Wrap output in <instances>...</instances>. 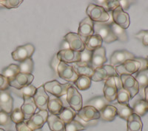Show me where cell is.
Returning <instances> with one entry per match:
<instances>
[{
  "label": "cell",
  "instance_id": "cell-1",
  "mask_svg": "<svg viewBox=\"0 0 148 131\" xmlns=\"http://www.w3.org/2000/svg\"><path fill=\"white\" fill-rule=\"evenodd\" d=\"M86 14L88 15V17H89L93 22L108 23L110 22V13L99 5L90 4L87 7Z\"/></svg>",
  "mask_w": 148,
  "mask_h": 131
},
{
  "label": "cell",
  "instance_id": "cell-2",
  "mask_svg": "<svg viewBox=\"0 0 148 131\" xmlns=\"http://www.w3.org/2000/svg\"><path fill=\"white\" fill-rule=\"evenodd\" d=\"M141 67V62L138 58H135L133 60H129L124 63L115 67L116 72L119 76L122 74L132 75L134 73L138 72Z\"/></svg>",
  "mask_w": 148,
  "mask_h": 131
},
{
  "label": "cell",
  "instance_id": "cell-3",
  "mask_svg": "<svg viewBox=\"0 0 148 131\" xmlns=\"http://www.w3.org/2000/svg\"><path fill=\"white\" fill-rule=\"evenodd\" d=\"M94 34L99 35L103 42L110 44L117 41L116 37L113 35L108 23H94Z\"/></svg>",
  "mask_w": 148,
  "mask_h": 131
},
{
  "label": "cell",
  "instance_id": "cell-4",
  "mask_svg": "<svg viewBox=\"0 0 148 131\" xmlns=\"http://www.w3.org/2000/svg\"><path fill=\"white\" fill-rule=\"evenodd\" d=\"M118 74L116 72L115 67L110 65H104L101 67L94 69V73L91 77V80L94 82L107 80L110 77H117Z\"/></svg>",
  "mask_w": 148,
  "mask_h": 131
},
{
  "label": "cell",
  "instance_id": "cell-5",
  "mask_svg": "<svg viewBox=\"0 0 148 131\" xmlns=\"http://www.w3.org/2000/svg\"><path fill=\"white\" fill-rule=\"evenodd\" d=\"M67 102L73 110L78 112L82 108V97L75 86L71 85L67 89Z\"/></svg>",
  "mask_w": 148,
  "mask_h": 131
},
{
  "label": "cell",
  "instance_id": "cell-6",
  "mask_svg": "<svg viewBox=\"0 0 148 131\" xmlns=\"http://www.w3.org/2000/svg\"><path fill=\"white\" fill-rule=\"evenodd\" d=\"M43 86L46 91L52 94L53 96L59 98L67 94V89L71 85L69 83L62 84L57 80H53L46 82Z\"/></svg>",
  "mask_w": 148,
  "mask_h": 131
},
{
  "label": "cell",
  "instance_id": "cell-7",
  "mask_svg": "<svg viewBox=\"0 0 148 131\" xmlns=\"http://www.w3.org/2000/svg\"><path fill=\"white\" fill-rule=\"evenodd\" d=\"M48 116L49 112L47 110L46 111L39 110L34 116H31V118L27 120L26 123L33 131H36L42 128L44 124L47 122Z\"/></svg>",
  "mask_w": 148,
  "mask_h": 131
},
{
  "label": "cell",
  "instance_id": "cell-8",
  "mask_svg": "<svg viewBox=\"0 0 148 131\" xmlns=\"http://www.w3.org/2000/svg\"><path fill=\"white\" fill-rule=\"evenodd\" d=\"M34 52H35L34 46L31 44H27L25 45L17 47L16 49L12 52L11 55L14 61L22 63L32 57Z\"/></svg>",
  "mask_w": 148,
  "mask_h": 131
},
{
  "label": "cell",
  "instance_id": "cell-9",
  "mask_svg": "<svg viewBox=\"0 0 148 131\" xmlns=\"http://www.w3.org/2000/svg\"><path fill=\"white\" fill-rule=\"evenodd\" d=\"M119 77L123 88L130 95V99L134 98L139 93V86L136 78L132 75H126V74L120 75Z\"/></svg>",
  "mask_w": 148,
  "mask_h": 131
},
{
  "label": "cell",
  "instance_id": "cell-10",
  "mask_svg": "<svg viewBox=\"0 0 148 131\" xmlns=\"http://www.w3.org/2000/svg\"><path fill=\"white\" fill-rule=\"evenodd\" d=\"M57 74L60 78L68 82H74L79 77L72 66L61 61L57 67Z\"/></svg>",
  "mask_w": 148,
  "mask_h": 131
},
{
  "label": "cell",
  "instance_id": "cell-11",
  "mask_svg": "<svg viewBox=\"0 0 148 131\" xmlns=\"http://www.w3.org/2000/svg\"><path fill=\"white\" fill-rule=\"evenodd\" d=\"M64 40L68 43L70 49L76 52H81L85 49V43L84 39L78 33L69 32L64 36Z\"/></svg>",
  "mask_w": 148,
  "mask_h": 131
},
{
  "label": "cell",
  "instance_id": "cell-12",
  "mask_svg": "<svg viewBox=\"0 0 148 131\" xmlns=\"http://www.w3.org/2000/svg\"><path fill=\"white\" fill-rule=\"evenodd\" d=\"M135 55L127 50H116L113 52L110 58V66L116 67L117 66L124 63L127 61L129 60H133L135 59Z\"/></svg>",
  "mask_w": 148,
  "mask_h": 131
},
{
  "label": "cell",
  "instance_id": "cell-13",
  "mask_svg": "<svg viewBox=\"0 0 148 131\" xmlns=\"http://www.w3.org/2000/svg\"><path fill=\"white\" fill-rule=\"evenodd\" d=\"M111 15H112L113 22L117 25L120 26L125 30L129 27L130 24L129 14L124 11L120 6L111 12Z\"/></svg>",
  "mask_w": 148,
  "mask_h": 131
},
{
  "label": "cell",
  "instance_id": "cell-14",
  "mask_svg": "<svg viewBox=\"0 0 148 131\" xmlns=\"http://www.w3.org/2000/svg\"><path fill=\"white\" fill-rule=\"evenodd\" d=\"M58 59L61 62L65 63H76L80 61L81 59V52H76L72 49H64L60 50L56 54Z\"/></svg>",
  "mask_w": 148,
  "mask_h": 131
},
{
  "label": "cell",
  "instance_id": "cell-15",
  "mask_svg": "<svg viewBox=\"0 0 148 131\" xmlns=\"http://www.w3.org/2000/svg\"><path fill=\"white\" fill-rule=\"evenodd\" d=\"M77 116L82 121L89 122L92 120L100 119V113L92 106H84L80 111H78Z\"/></svg>",
  "mask_w": 148,
  "mask_h": 131
},
{
  "label": "cell",
  "instance_id": "cell-16",
  "mask_svg": "<svg viewBox=\"0 0 148 131\" xmlns=\"http://www.w3.org/2000/svg\"><path fill=\"white\" fill-rule=\"evenodd\" d=\"M78 34L85 40L91 35H94V22L89 17H86L79 23Z\"/></svg>",
  "mask_w": 148,
  "mask_h": 131
},
{
  "label": "cell",
  "instance_id": "cell-17",
  "mask_svg": "<svg viewBox=\"0 0 148 131\" xmlns=\"http://www.w3.org/2000/svg\"><path fill=\"white\" fill-rule=\"evenodd\" d=\"M34 100L37 108L42 111L47 110V104L49 101V96L45 90L44 86L42 85L36 89V92L34 96Z\"/></svg>",
  "mask_w": 148,
  "mask_h": 131
},
{
  "label": "cell",
  "instance_id": "cell-18",
  "mask_svg": "<svg viewBox=\"0 0 148 131\" xmlns=\"http://www.w3.org/2000/svg\"><path fill=\"white\" fill-rule=\"evenodd\" d=\"M103 92H104V97L109 103H113L116 100L117 97V88H116L114 77H110L105 80Z\"/></svg>",
  "mask_w": 148,
  "mask_h": 131
},
{
  "label": "cell",
  "instance_id": "cell-19",
  "mask_svg": "<svg viewBox=\"0 0 148 131\" xmlns=\"http://www.w3.org/2000/svg\"><path fill=\"white\" fill-rule=\"evenodd\" d=\"M34 79V76L32 74L19 73L13 80L10 81V86L18 90L31 84Z\"/></svg>",
  "mask_w": 148,
  "mask_h": 131
},
{
  "label": "cell",
  "instance_id": "cell-20",
  "mask_svg": "<svg viewBox=\"0 0 148 131\" xmlns=\"http://www.w3.org/2000/svg\"><path fill=\"white\" fill-rule=\"evenodd\" d=\"M108 61L106 57V49L101 47L92 52L91 66L93 69L101 67Z\"/></svg>",
  "mask_w": 148,
  "mask_h": 131
},
{
  "label": "cell",
  "instance_id": "cell-21",
  "mask_svg": "<svg viewBox=\"0 0 148 131\" xmlns=\"http://www.w3.org/2000/svg\"><path fill=\"white\" fill-rule=\"evenodd\" d=\"M14 99L8 90L0 91V108L2 111L10 114L13 111Z\"/></svg>",
  "mask_w": 148,
  "mask_h": 131
},
{
  "label": "cell",
  "instance_id": "cell-22",
  "mask_svg": "<svg viewBox=\"0 0 148 131\" xmlns=\"http://www.w3.org/2000/svg\"><path fill=\"white\" fill-rule=\"evenodd\" d=\"M114 79L115 82H116V88H117V97H116V99L118 101V103H121V104L129 105V101L131 99H130V95L123 88L119 76L115 77Z\"/></svg>",
  "mask_w": 148,
  "mask_h": 131
},
{
  "label": "cell",
  "instance_id": "cell-23",
  "mask_svg": "<svg viewBox=\"0 0 148 131\" xmlns=\"http://www.w3.org/2000/svg\"><path fill=\"white\" fill-rule=\"evenodd\" d=\"M20 108L24 113L25 120H27V121L30 120L31 116L35 114L37 109V107L35 104L34 98H25L24 99L23 105H22Z\"/></svg>",
  "mask_w": 148,
  "mask_h": 131
},
{
  "label": "cell",
  "instance_id": "cell-24",
  "mask_svg": "<svg viewBox=\"0 0 148 131\" xmlns=\"http://www.w3.org/2000/svg\"><path fill=\"white\" fill-rule=\"evenodd\" d=\"M63 108V103L60 98L56 97L53 96L49 97L48 104H47V110L51 114L58 116Z\"/></svg>",
  "mask_w": 148,
  "mask_h": 131
},
{
  "label": "cell",
  "instance_id": "cell-25",
  "mask_svg": "<svg viewBox=\"0 0 148 131\" xmlns=\"http://www.w3.org/2000/svg\"><path fill=\"white\" fill-rule=\"evenodd\" d=\"M47 122L51 131H65V124L58 116L50 114Z\"/></svg>",
  "mask_w": 148,
  "mask_h": 131
},
{
  "label": "cell",
  "instance_id": "cell-26",
  "mask_svg": "<svg viewBox=\"0 0 148 131\" xmlns=\"http://www.w3.org/2000/svg\"><path fill=\"white\" fill-rule=\"evenodd\" d=\"M127 129V131H142L143 123L141 122V117L138 115L133 113L128 118Z\"/></svg>",
  "mask_w": 148,
  "mask_h": 131
},
{
  "label": "cell",
  "instance_id": "cell-27",
  "mask_svg": "<svg viewBox=\"0 0 148 131\" xmlns=\"http://www.w3.org/2000/svg\"><path fill=\"white\" fill-rule=\"evenodd\" d=\"M84 43H85V49L93 52L96 49L101 47L103 41L99 35L94 34L86 39Z\"/></svg>",
  "mask_w": 148,
  "mask_h": 131
},
{
  "label": "cell",
  "instance_id": "cell-28",
  "mask_svg": "<svg viewBox=\"0 0 148 131\" xmlns=\"http://www.w3.org/2000/svg\"><path fill=\"white\" fill-rule=\"evenodd\" d=\"M100 119L103 121L111 122L115 120L117 116V111L114 105H108L100 111Z\"/></svg>",
  "mask_w": 148,
  "mask_h": 131
},
{
  "label": "cell",
  "instance_id": "cell-29",
  "mask_svg": "<svg viewBox=\"0 0 148 131\" xmlns=\"http://www.w3.org/2000/svg\"><path fill=\"white\" fill-rule=\"evenodd\" d=\"M108 23L109 24L111 30L113 32V35L116 37L117 40L120 41L121 42H126V41H127L128 36L125 29H123L120 26L117 25L113 22H108Z\"/></svg>",
  "mask_w": 148,
  "mask_h": 131
},
{
  "label": "cell",
  "instance_id": "cell-30",
  "mask_svg": "<svg viewBox=\"0 0 148 131\" xmlns=\"http://www.w3.org/2000/svg\"><path fill=\"white\" fill-rule=\"evenodd\" d=\"M114 106L117 111V115L124 120L127 121L128 118L133 113V109L129 105L116 103L114 104Z\"/></svg>",
  "mask_w": 148,
  "mask_h": 131
},
{
  "label": "cell",
  "instance_id": "cell-31",
  "mask_svg": "<svg viewBox=\"0 0 148 131\" xmlns=\"http://www.w3.org/2000/svg\"><path fill=\"white\" fill-rule=\"evenodd\" d=\"M76 115H77V113L76 111L73 110L70 106L69 107L66 106V107H63L59 114L58 115V117L61 120H62L64 124H67L75 120Z\"/></svg>",
  "mask_w": 148,
  "mask_h": 131
},
{
  "label": "cell",
  "instance_id": "cell-32",
  "mask_svg": "<svg viewBox=\"0 0 148 131\" xmlns=\"http://www.w3.org/2000/svg\"><path fill=\"white\" fill-rule=\"evenodd\" d=\"M138 82L139 86V93L141 96L144 97L145 88L148 86V69L137 72L136 77H135Z\"/></svg>",
  "mask_w": 148,
  "mask_h": 131
},
{
  "label": "cell",
  "instance_id": "cell-33",
  "mask_svg": "<svg viewBox=\"0 0 148 131\" xmlns=\"http://www.w3.org/2000/svg\"><path fill=\"white\" fill-rule=\"evenodd\" d=\"M109 103L104 97H96L92 98V99H90L87 102L85 106H92L93 108H96L97 111H100L102 109H104L107 105L110 104Z\"/></svg>",
  "mask_w": 148,
  "mask_h": 131
},
{
  "label": "cell",
  "instance_id": "cell-34",
  "mask_svg": "<svg viewBox=\"0 0 148 131\" xmlns=\"http://www.w3.org/2000/svg\"><path fill=\"white\" fill-rule=\"evenodd\" d=\"M72 66L78 76H86L91 78L94 73V69L90 65H80L76 63Z\"/></svg>",
  "mask_w": 148,
  "mask_h": 131
},
{
  "label": "cell",
  "instance_id": "cell-35",
  "mask_svg": "<svg viewBox=\"0 0 148 131\" xmlns=\"http://www.w3.org/2000/svg\"><path fill=\"white\" fill-rule=\"evenodd\" d=\"M133 113L138 115V116H144L148 112V103L145 99H138L133 104Z\"/></svg>",
  "mask_w": 148,
  "mask_h": 131
},
{
  "label": "cell",
  "instance_id": "cell-36",
  "mask_svg": "<svg viewBox=\"0 0 148 131\" xmlns=\"http://www.w3.org/2000/svg\"><path fill=\"white\" fill-rule=\"evenodd\" d=\"M20 73L19 71V67L18 65L16 64H10L8 67L5 68L2 70V74L8 79L9 81H11Z\"/></svg>",
  "mask_w": 148,
  "mask_h": 131
},
{
  "label": "cell",
  "instance_id": "cell-37",
  "mask_svg": "<svg viewBox=\"0 0 148 131\" xmlns=\"http://www.w3.org/2000/svg\"><path fill=\"white\" fill-rule=\"evenodd\" d=\"M36 89L37 88L35 86L30 84L29 86L22 88L16 90L15 93L18 97H22L23 99H25V98L34 97L36 92Z\"/></svg>",
  "mask_w": 148,
  "mask_h": 131
},
{
  "label": "cell",
  "instance_id": "cell-38",
  "mask_svg": "<svg viewBox=\"0 0 148 131\" xmlns=\"http://www.w3.org/2000/svg\"><path fill=\"white\" fill-rule=\"evenodd\" d=\"M91 78L86 76H79L78 79L74 82V85L81 91L88 90L91 86Z\"/></svg>",
  "mask_w": 148,
  "mask_h": 131
},
{
  "label": "cell",
  "instance_id": "cell-39",
  "mask_svg": "<svg viewBox=\"0 0 148 131\" xmlns=\"http://www.w3.org/2000/svg\"><path fill=\"white\" fill-rule=\"evenodd\" d=\"M34 61L31 57L20 63V64L18 65L20 73H23V74H32L34 71Z\"/></svg>",
  "mask_w": 148,
  "mask_h": 131
},
{
  "label": "cell",
  "instance_id": "cell-40",
  "mask_svg": "<svg viewBox=\"0 0 148 131\" xmlns=\"http://www.w3.org/2000/svg\"><path fill=\"white\" fill-rule=\"evenodd\" d=\"M99 6H101L104 10H108V12H112L120 6L119 1L111 0V1H99Z\"/></svg>",
  "mask_w": 148,
  "mask_h": 131
},
{
  "label": "cell",
  "instance_id": "cell-41",
  "mask_svg": "<svg viewBox=\"0 0 148 131\" xmlns=\"http://www.w3.org/2000/svg\"><path fill=\"white\" fill-rule=\"evenodd\" d=\"M10 118H11L12 122L15 123L16 124L22 123L25 122V116L21 110V108H16L10 113Z\"/></svg>",
  "mask_w": 148,
  "mask_h": 131
},
{
  "label": "cell",
  "instance_id": "cell-42",
  "mask_svg": "<svg viewBox=\"0 0 148 131\" xmlns=\"http://www.w3.org/2000/svg\"><path fill=\"white\" fill-rule=\"evenodd\" d=\"M92 52L88 50V49H84L82 52H81V59L80 61L77 63L80 65H90L91 66V59H92Z\"/></svg>",
  "mask_w": 148,
  "mask_h": 131
},
{
  "label": "cell",
  "instance_id": "cell-43",
  "mask_svg": "<svg viewBox=\"0 0 148 131\" xmlns=\"http://www.w3.org/2000/svg\"><path fill=\"white\" fill-rule=\"evenodd\" d=\"M22 2V0H0V5L8 9L16 8Z\"/></svg>",
  "mask_w": 148,
  "mask_h": 131
},
{
  "label": "cell",
  "instance_id": "cell-44",
  "mask_svg": "<svg viewBox=\"0 0 148 131\" xmlns=\"http://www.w3.org/2000/svg\"><path fill=\"white\" fill-rule=\"evenodd\" d=\"M86 128L82 125L81 123L75 120L65 124V131H81L84 130Z\"/></svg>",
  "mask_w": 148,
  "mask_h": 131
},
{
  "label": "cell",
  "instance_id": "cell-45",
  "mask_svg": "<svg viewBox=\"0 0 148 131\" xmlns=\"http://www.w3.org/2000/svg\"><path fill=\"white\" fill-rule=\"evenodd\" d=\"M12 124V120L10 115L3 111H0V125L5 127L10 126Z\"/></svg>",
  "mask_w": 148,
  "mask_h": 131
},
{
  "label": "cell",
  "instance_id": "cell-46",
  "mask_svg": "<svg viewBox=\"0 0 148 131\" xmlns=\"http://www.w3.org/2000/svg\"><path fill=\"white\" fill-rule=\"evenodd\" d=\"M135 37L140 40L143 45L148 46V30H141L135 35Z\"/></svg>",
  "mask_w": 148,
  "mask_h": 131
},
{
  "label": "cell",
  "instance_id": "cell-47",
  "mask_svg": "<svg viewBox=\"0 0 148 131\" xmlns=\"http://www.w3.org/2000/svg\"><path fill=\"white\" fill-rule=\"evenodd\" d=\"M10 86V81L8 78L4 77L2 74H0V91L8 90Z\"/></svg>",
  "mask_w": 148,
  "mask_h": 131
},
{
  "label": "cell",
  "instance_id": "cell-48",
  "mask_svg": "<svg viewBox=\"0 0 148 131\" xmlns=\"http://www.w3.org/2000/svg\"><path fill=\"white\" fill-rule=\"evenodd\" d=\"M16 131H33L29 128L26 122L16 124Z\"/></svg>",
  "mask_w": 148,
  "mask_h": 131
},
{
  "label": "cell",
  "instance_id": "cell-49",
  "mask_svg": "<svg viewBox=\"0 0 148 131\" xmlns=\"http://www.w3.org/2000/svg\"><path fill=\"white\" fill-rule=\"evenodd\" d=\"M119 2L120 7L122 8V10L125 11V10L129 9L130 5H131V1H119Z\"/></svg>",
  "mask_w": 148,
  "mask_h": 131
},
{
  "label": "cell",
  "instance_id": "cell-50",
  "mask_svg": "<svg viewBox=\"0 0 148 131\" xmlns=\"http://www.w3.org/2000/svg\"><path fill=\"white\" fill-rule=\"evenodd\" d=\"M70 49V46L68 44V43L65 40H63L62 43L61 44L60 47V50H64V49Z\"/></svg>",
  "mask_w": 148,
  "mask_h": 131
},
{
  "label": "cell",
  "instance_id": "cell-51",
  "mask_svg": "<svg viewBox=\"0 0 148 131\" xmlns=\"http://www.w3.org/2000/svg\"><path fill=\"white\" fill-rule=\"evenodd\" d=\"M144 97H145V100L148 103V86L145 88L144 91Z\"/></svg>",
  "mask_w": 148,
  "mask_h": 131
},
{
  "label": "cell",
  "instance_id": "cell-52",
  "mask_svg": "<svg viewBox=\"0 0 148 131\" xmlns=\"http://www.w3.org/2000/svg\"><path fill=\"white\" fill-rule=\"evenodd\" d=\"M0 131H5V130L4 129H2V128H0Z\"/></svg>",
  "mask_w": 148,
  "mask_h": 131
},
{
  "label": "cell",
  "instance_id": "cell-53",
  "mask_svg": "<svg viewBox=\"0 0 148 131\" xmlns=\"http://www.w3.org/2000/svg\"><path fill=\"white\" fill-rule=\"evenodd\" d=\"M146 59H147V62H148V57H147V58H146Z\"/></svg>",
  "mask_w": 148,
  "mask_h": 131
}]
</instances>
